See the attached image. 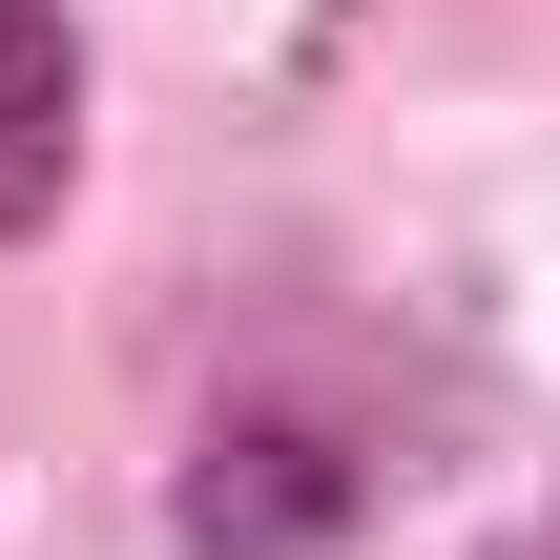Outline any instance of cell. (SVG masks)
Instances as JSON below:
<instances>
[{
	"label": "cell",
	"mask_w": 560,
	"mask_h": 560,
	"mask_svg": "<svg viewBox=\"0 0 560 560\" xmlns=\"http://www.w3.org/2000/svg\"><path fill=\"white\" fill-rule=\"evenodd\" d=\"M62 166H83V42L42 0H0V249L62 208Z\"/></svg>",
	"instance_id": "obj_1"
}]
</instances>
